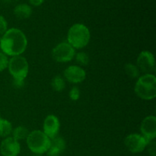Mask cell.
Instances as JSON below:
<instances>
[{"label":"cell","instance_id":"ac0fdd59","mask_svg":"<svg viewBox=\"0 0 156 156\" xmlns=\"http://www.w3.org/2000/svg\"><path fill=\"white\" fill-rule=\"evenodd\" d=\"M76 61L80 66H87L89 62V56L85 52H79L75 55Z\"/></svg>","mask_w":156,"mask_h":156},{"label":"cell","instance_id":"5bb4252c","mask_svg":"<svg viewBox=\"0 0 156 156\" xmlns=\"http://www.w3.org/2000/svg\"><path fill=\"white\" fill-rule=\"evenodd\" d=\"M12 130H13V128L10 121L6 119H0V136L4 137V138L10 136Z\"/></svg>","mask_w":156,"mask_h":156},{"label":"cell","instance_id":"30bf717a","mask_svg":"<svg viewBox=\"0 0 156 156\" xmlns=\"http://www.w3.org/2000/svg\"><path fill=\"white\" fill-rule=\"evenodd\" d=\"M21 152L19 142L12 136L6 137L0 145V152L2 156H18Z\"/></svg>","mask_w":156,"mask_h":156},{"label":"cell","instance_id":"6da1fadb","mask_svg":"<svg viewBox=\"0 0 156 156\" xmlns=\"http://www.w3.org/2000/svg\"><path fill=\"white\" fill-rule=\"evenodd\" d=\"M27 46V40L24 32L15 27L8 29L0 39V48L6 56H20Z\"/></svg>","mask_w":156,"mask_h":156},{"label":"cell","instance_id":"ffe728a7","mask_svg":"<svg viewBox=\"0 0 156 156\" xmlns=\"http://www.w3.org/2000/svg\"><path fill=\"white\" fill-rule=\"evenodd\" d=\"M9 60L8 56L5 53H0V72H2L3 70L8 68L9 65Z\"/></svg>","mask_w":156,"mask_h":156},{"label":"cell","instance_id":"2e32d148","mask_svg":"<svg viewBox=\"0 0 156 156\" xmlns=\"http://www.w3.org/2000/svg\"><path fill=\"white\" fill-rule=\"evenodd\" d=\"M51 86L55 91H62L66 87V82L60 76H56L51 81Z\"/></svg>","mask_w":156,"mask_h":156},{"label":"cell","instance_id":"d6986e66","mask_svg":"<svg viewBox=\"0 0 156 156\" xmlns=\"http://www.w3.org/2000/svg\"><path fill=\"white\" fill-rule=\"evenodd\" d=\"M51 146H54V147L57 148L58 149L61 151V152H63L66 149V142L63 140V138L60 136H56L55 138H53V140H51Z\"/></svg>","mask_w":156,"mask_h":156},{"label":"cell","instance_id":"3957f363","mask_svg":"<svg viewBox=\"0 0 156 156\" xmlns=\"http://www.w3.org/2000/svg\"><path fill=\"white\" fill-rule=\"evenodd\" d=\"M134 91L140 98L152 100L156 97V77L154 74H144L139 77Z\"/></svg>","mask_w":156,"mask_h":156},{"label":"cell","instance_id":"7402d4cb","mask_svg":"<svg viewBox=\"0 0 156 156\" xmlns=\"http://www.w3.org/2000/svg\"><path fill=\"white\" fill-rule=\"evenodd\" d=\"M8 30V23L4 16L0 15V35H3Z\"/></svg>","mask_w":156,"mask_h":156},{"label":"cell","instance_id":"52a82bcc","mask_svg":"<svg viewBox=\"0 0 156 156\" xmlns=\"http://www.w3.org/2000/svg\"><path fill=\"white\" fill-rule=\"evenodd\" d=\"M148 143L141 134L137 133L129 134L124 140L125 146L132 153H140L144 151Z\"/></svg>","mask_w":156,"mask_h":156},{"label":"cell","instance_id":"7a4b0ae2","mask_svg":"<svg viewBox=\"0 0 156 156\" xmlns=\"http://www.w3.org/2000/svg\"><path fill=\"white\" fill-rule=\"evenodd\" d=\"M91 39L89 29L85 24L77 23L71 26L67 34V41L74 49L86 47Z\"/></svg>","mask_w":156,"mask_h":156},{"label":"cell","instance_id":"484cf974","mask_svg":"<svg viewBox=\"0 0 156 156\" xmlns=\"http://www.w3.org/2000/svg\"><path fill=\"white\" fill-rule=\"evenodd\" d=\"M1 118H2V117H0V119H1Z\"/></svg>","mask_w":156,"mask_h":156},{"label":"cell","instance_id":"4316f807","mask_svg":"<svg viewBox=\"0 0 156 156\" xmlns=\"http://www.w3.org/2000/svg\"><path fill=\"white\" fill-rule=\"evenodd\" d=\"M17 1H19V0H17Z\"/></svg>","mask_w":156,"mask_h":156},{"label":"cell","instance_id":"8fae6325","mask_svg":"<svg viewBox=\"0 0 156 156\" xmlns=\"http://www.w3.org/2000/svg\"><path fill=\"white\" fill-rule=\"evenodd\" d=\"M59 128H60V123L56 116L50 114L46 117L43 124V129H44L43 132L50 140H53V138L57 136Z\"/></svg>","mask_w":156,"mask_h":156},{"label":"cell","instance_id":"4fadbf2b","mask_svg":"<svg viewBox=\"0 0 156 156\" xmlns=\"http://www.w3.org/2000/svg\"><path fill=\"white\" fill-rule=\"evenodd\" d=\"M32 8L30 5L26 3H21L14 8L13 13L15 16L18 19H27L32 15Z\"/></svg>","mask_w":156,"mask_h":156},{"label":"cell","instance_id":"e0dca14e","mask_svg":"<svg viewBox=\"0 0 156 156\" xmlns=\"http://www.w3.org/2000/svg\"><path fill=\"white\" fill-rule=\"evenodd\" d=\"M125 72L126 74L131 79H136L140 74V71L138 67L132 63H127L125 65Z\"/></svg>","mask_w":156,"mask_h":156},{"label":"cell","instance_id":"277c9868","mask_svg":"<svg viewBox=\"0 0 156 156\" xmlns=\"http://www.w3.org/2000/svg\"><path fill=\"white\" fill-rule=\"evenodd\" d=\"M26 142L28 149L37 155L46 153L51 144V140L41 130H34L29 133Z\"/></svg>","mask_w":156,"mask_h":156},{"label":"cell","instance_id":"9c48e42d","mask_svg":"<svg viewBox=\"0 0 156 156\" xmlns=\"http://www.w3.org/2000/svg\"><path fill=\"white\" fill-rule=\"evenodd\" d=\"M141 135L148 142L154 140L156 137V117L148 116L142 121L140 125Z\"/></svg>","mask_w":156,"mask_h":156},{"label":"cell","instance_id":"ba28073f","mask_svg":"<svg viewBox=\"0 0 156 156\" xmlns=\"http://www.w3.org/2000/svg\"><path fill=\"white\" fill-rule=\"evenodd\" d=\"M136 63L140 71L143 72L145 74H152L155 71V57L151 52L147 50L142 51L137 58Z\"/></svg>","mask_w":156,"mask_h":156},{"label":"cell","instance_id":"603a6c76","mask_svg":"<svg viewBox=\"0 0 156 156\" xmlns=\"http://www.w3.org/2000/svg\"><path fill=\"white\" fill-rule=\"evenodd\" d=\"M146 148L148 149V152H149V155L151 156H155L156 155V143L155 140H152V141H149L148 143Z\"/></svg>","mask_w":156,"mask_h":156},{"label":"cell","instance_id":"9a60e30c","mask_svg":"<svg viewBox=\"0 0 156 156\" xmlns=\"http://www.w3.org/2000/svg\"><path fill=\"white\" fill-rule=\"evenodd\" d=\"M12 137H13L15 140H16L17 141H19V140H26L29 134L28 129L26 127L22 126H19L18 127L15 128L12 130Z\"/></svg>","mask_w":156,"mask_h":156},{"label":"cell","instance_id":"d4e9b609","mask_svg":"<svg viewBox=\"0 0 156 156\" xmlns=\"http://www.w3.org/2000/svg\"><path fill=\"white\" fill-rule=\"evenodd\" d=\"M28 2L31 5L34 6V7H38V6L43 5L45 0H28Z\"/></svg>","mask_w":156,"mask_h":156},{"label":"cell","instance_id":"cb8c5ba5","mask_svg":"<svg viewBox=\"0 0 156 156\" xmlns=\"http://www.w3.org/2000/svg\"><path fill=\"white\" fill-rule=\"evenodd\" d=\"M13 85L15 88H22L24 85V79H14Z\"/></svg>","mask_w":156,"mask_h":156},{"label":"cell","instance_id":"5b68a950","mask_svg":"<svg viewBox=\"0 0 156 156\" xmlns=\"http://www.w3.org/2000/svg\"><path fill=\"white\" fill-rule=\"evenodd\" d=\"M8 69L13 79H25L28 74V62L26 58L21 55L12 56L9 60Z\"/></svg>","mask_w":156,"mask_h":156},{"label":"cell","instance_id":"8992f818","mask_svg":"<svg viewBox=\"0 0 156 156\" xmlns=\"http://www.w3.org/2000/svg\"><path fill=\"white\" fill-rule=\"evenodd\" d=\"M75 49L68 42L57 44L52 51L53 58L58 62H69L75 57Z\"/></svg>","mask_w":156,"mask_h":156},{"label":"cell","instance_id":"7c38bea8","mask_svg":"<svg viewBox=\"0 0 156 156\" xmlns=\"http://www.w3.org/2000/svg\"><path fill=\"white\" fill-rule=\"evenodd\" d=\"M64 77L70 83H81L86 78V73L81 66H70L64 71Z\"/></svg>","mask_w":156,"mask_h":156},{"label":"cell","instance_id":"44dd1931","mask_svg":"<svg viewBox=\"0 0 156 156\" xmlns=\"http://www.w3.org/2000/svg\"><path fill=\"white\" fill-rule=\"evenodd\" d=\"M69 95V98L71 99L72 101H76L79 100V98H80V89L76 86L73 87V88L70 90Z\"/></svg>","mask_w":156,"mask_h":156}]
</instances>
